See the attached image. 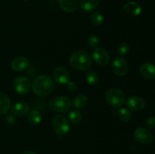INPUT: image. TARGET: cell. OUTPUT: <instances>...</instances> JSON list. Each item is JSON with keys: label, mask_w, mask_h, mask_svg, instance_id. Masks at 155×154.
<instances>
[{"label": "cell", "mask_w": 155, "mask_h": 154, "mask_svg": "<svg viewBox=\"0 0 155 154\" xmlns=\"http://www.w3.org/2000/svg\"><path fill=\"white\" fill-rule=\"evenodd\" d=\"M33 92L40 97H45L51 95L54 88V82L51 77L47 75H42L36 77L32 85Z\"/></svg>", "instance_id": "obj_1"}, {"label": "cell", "mask_w": 155, "mask_h": 154, "mask_svg": "<svg viewBox=\"0 0 155 154\" xmlns=\"http://www.w3.org/2000/svg\"><path fill=\"white\" fill-rule=\"evenodd\" d=\"M69 63L74 69L80 71H86L92 66V59L89 53L80 50L71 54L69 58Z\"/></svg>", "instance_id": "obj_2"}, {"label": "cell", "mask_w": 155, "mask_h": 154, "mask_svg": "<svg viewBox=\"0 0 155 154\" xmlns=\"http://www.w3.org/2000/svg\"><path fill=\"white\" fill-rule=\"evenodd\" d=\"M48 107L52 111L56 113H66L71 107V101L68 97L57 96L51 99Z\"/></svg>", "instance_id": "obj_3"}, {"label": "cell", "mask_w": 155, "mask_h": 154, "mask_svg": "<svg viewBox=\"0 0 155 154\" xmlns=\"http://www.w3.org/2000/svg\"><path fill=\"white\" fill-rule=\"evenodd\" d=\"M106 101L113 107H120L125 103L126 95L122 90L117 88H110L105 94Z\"/></svg>", "instance_id": "obj_4"}, {"label": "cell", "mask_w": 155, "mask_h": 154, "mask_svg": "<svg viewBox=\"0 0 155 154\" xmlns=\"http://www.w3.org/2000/svg\"><path fill=\"white\" fill-rule=\"evenodd\" d=\"M52 128L54 132L58 135H65L71 128L70 122L63 115L57 114L54 116L52 120Z\"/></svg>", "instance_id": "obj_5"}, {"label": "cell", "mask_w": 155, "mask_h": 154, "mask_svg": "<svg viewBox=\"0 0 155 154\" xmlns=\"http://www.w3.org/2000/svg\"><path fill=\"white\" fill-rule=\"evenodd\" d=\"M14 89L21 95H27L30 91L32 88L30 79L25 76H18L13 82Z\"/></svg>", "instance_id": "obj_6"}, {"label": "cell", "mask_w": 155, "mask_h": 154, "mask_svg": "<svg viewBox=\"0 0 155 154\" xmlns=\"http://www.w3.org/2000/svg\"><path fill=\"white\" fill-rule=\"evenodd\" d=\"M134 138L142 144H150L154 140V135L148 129L141 127L135 131Z\"/></svg>", "instance_id": "obj_7"}, {"label": "cell", "mask_w": 155, "mask_h": 154, "mask_svg": "<svg viewBox=\"0 0 155 154\" xmlns=\"http://www.w3.org/2000/svg\"><path fill=\"white\" fill-rule=\"evenodd\" d=\"M53 80L58 85H65L69 82L70 72L64 66H58L53 71Z\"/></svg>", "instance_id": "obj_8"}, {"label": "cell", "mask_w": 155, "mask_h": 154, "mask_svg": "<svg viewBox=\"0 0 155 154\" xmlns=\"http://www.w3.org/2000/svg\"><path fill=\"white\" fill-rule=\"evenodd\" d=\"M111 69L114 73L119 76H124L128 72V65L125 59L117 57L112 61Z\"/></svg>", "instance_id": "obj_9"}, {"label": "cell", "mask_w": 155, "mask_h": 154, "mask_svg": "<svg viewBox=\"0 0 155 154\" xmlns=\"http://www.w3.org/2000/svg\"><path fill=\"white\" fill-rule=\"evenodd\" d=\"M92 58L94 61L100 66H106L110 62V55L102 48H95L92 51Z\"/></svg>", "instance_id": "obj_10"}, {"label": "cell", "mask_w": 155, "mask_h": 154, "mask_svg": "<svg viewBox=\"0 0 155 154\" xmlns=\"http://www.w3.org/2000/svg\"><path fill=\"white\" fill-rule=\"evenodd\" d=\"M127 107L132 111H140L145 107V101L139 96H131L127 99Z\"/></svg>", "instance_id": "obj_11"}, {"label": "cell", "mask_w": 155, "mask_h": 154, "mask_svg": "<svg viewBox=\"0 0 155 154\" xmlns=\"http://www.w3.org/2000/svg\"><path fill=\"white\" fill-rule=\"evenodd\" d=\"M29 65H30L29 59L23 56L15 57L11 62V67L16 72H21L23 70H25L27 68H28Z\"/></svg>", "instance_id": "obj_12"}, {"label": "cell", "mask_w": 155, "mask_h": 154, "mask_svg": "<svg viewBox=\"0 0 155 154\" xmlns=\"http://www.w3.org/2000/svg\"><path fill=\"white\" fill-rule=\"evenodd\" d=\"M139 72L144 79L148 80L155 79V64L145 63L140 66Z\"/></svg>", "instance_id": "obj_13"}, {"label": "cell", "mask_w": 155, "mask_h": 154, "mask_svg": "<svg viewBox=\"0 0 155 154\" xmlns=\"http://www.w3.org/2000/svg\"><path fill=\"white\" fill-rule=\"evenodd\" d=\"M124 11L128 15L136 17L142 12V7L136 2H129L124 5Z\"/></svg>", "instance_id": "obj_14"}, {"label": "cell", "mask_w": 155, "mask_h": 154, "mask_svg": "<svg viewBox=\"0 0 155 154\" xmlns=\"http://www.w3.org/2000/svg\"><path fill=\"white\" fill-rule=\"evenodd\" d=\"M61 8L67 13H72L77 10L79 0H58Z\"/></svg>", "instance_id": "obj_15"}, {"label": "cell", "mask_w": 155, "mask_h": 154, "mask_svg": "<svg viewBox=\"0 0 155 154\" xmlns=\"http://www.w3.org/2000/svg\"><path fill=\"white\" fill-rule=\"evenodd\" d=\"M30 110V106L25 102H19L12 107V113L15 116L22 117L26 116Z\"/></svg>", "instance_id": "obj_16"}, {"label": "cell", "mask_w": 155, "mask_h": 154, "mask_svg": "<svg viewBox=\"0 0 155 154\" xmlns=\"http://www.w3.org/2000/svg\"><path fill=\"white\" fill-rule=\"evenodd\" d=\"M100 0H80V6L85 12H92L95 10L99 4Z\"/></svg>", "instance_id": "obj_17"}, {"label": "cell", "mask_w": 155, "mask_h": 154, "mask_svg": "<svg viewBox=\"0 0 155 154\" xmlns=\"http://www.w3.org/2000/svg\"><path fill=\"white\" fill-rule=\"evenodd\" d=\"M11 107V100L5 93L0 92V116L7 113Z\"/></svg>", "instance_id": "obj_18"}, {"label": "cell", "mask_w": 155, "mask_h": 154, "mask_svg": "<svg viewBox=\"0 0 155 154\" xmlns=\"http://www.w3.org/2000/svg\"><path fill=\"white\" fill-rule=\"evenodd\" d=\"M42 120V114L37 110H33L27 116V121L31 125H37Z\"/></svg>", "instance_id": "obj_19"}, {"label": "cell", "mask_w": 155, "mask_h": 154, "mask_svg": "<svg viewBox=\"0 0 155 154\" xmlns=\"http://www.w3.org/2000/svg\"><path fill=\"white\" fill-rule=\"evenodd\" d=\"M74 107L77 110L83 108L88 104V98L85 95H79L74 99Z\"/></svg>", "instance_id": "obj_20"}, {"label": "cell", "mask_w": 155, "mask_h": 154, "mask_svg": "<svg viewBox=\"0 0 155 154\" xmlns=\"http://www.w3.org/2000/svg\"><path fill=\"white\" fill-rule=\"evenodd\" d=\"M86 79L88 84L91 85H96L99 82V77H98V74L93 70L88 71L86 75Z\"/></svg>", "instance_id": "obj_21"}, {"label": "cell", "mask_w": 155, "mask_h": 154, "mask_svg": "<svg viewBox=\"0 0 155 154\" xmlns=\"http://www.w3.org/2000/svg\"><path fill=\"white\" fill-rule=\"evenodd\" d=\"M117 116L120 120L124 122H129V121H130V119L132 118V115L130 110L127 108H124H124L120 109L117 113Z\"/></svg>", "instance_id": "obj_22"}, {"label": "cell", "mask_w": 155, "mask_h": 154, "mask_svg": "<svg viewBox=\"0 0 155 154\" xmlns=\"http://www.w3.org/2000/svg\"><path fill=\"white\" fill-rule=\"evenodd\" d=\"M90 20L92 24L95 26H99L102 24L103 21H104V17H103L102 14L100 13L99 11H94L91 14Z\"/></svg>", "instance_id": "obj_23"}, {"label": "cell", "mask_w": 155, "mask_h": 154, "mask_svg": "<svg viewBox=\"0 0 155 154\" xmlns=\"http://www.w3.org/2000/svg\"><path fill=\"white\" fill-rule=\"evenodd\" d=\"M68 119L73 124H77L82 120V115L77 110H72L68 113Z\"/></svg>", "instance_id": "obj_24"}, {"label": "cell", "mask_w": 155, "mask_h": 154, "mask_svg": "<svg viewBox=\"0 0 155 154\" xmlns=\"http://www.w3.org/2000/svg\"><path fill=\"white\" fill-rule=\"evenodd\" d=\"M130 51V46L126 42H122L117 47V53L121 56H124L127 54V53Z\"/></svg>", "instance_id": "obj_25"}, {"label": "cell", "mask_w": 155, "mask_h": 154, "mask_svg": "<svg viewBox=\"0 0 155 154\" xmlns=\"http://www.w3.org/2000/svg\"><path fill=\"white\" fill-rule=\"evenodd\" d=\"M87 42L89 46L92 47V48H95L99 45V39H98V36H96L95 35H91V36H89L88 37Z\"/></svg>", "instance_id": "obj_26"}, {"label": "cell", "mask_w": 155, "mask_h": 154, "mask_svg": "<svg viewBox=\"0 0 155 154\" xmlns=\"http://www.w3.org/2000/svg\"><path fill=\"white\" fill-rule=\"evenodd\" d=\"M145 126L149 129H153L155 128V116H149L145 121Z\"/></svg>", "instance_id": "obj_27"}, {"label": "cell", "mask_w": 155, "mask_h": 154, "mask_svg": "<svg viewBox=\"0 0 155 154\" xmlns=\"http://www.w3.org/2000/svg\"><path fill=\"white\" fill-rule=\"evenodd\" d=\"M67 88L70 92H74L77 91V85L75 82L74 81H69L67 83Z\"/></svg>", "instance_id": "obj_28"}, {"label": "cell", "mask_w": 155, "mask_h": 154, "mask_svg": "<svg viewBox=\"0 0 155 154\" xmlns=\"http://www.w3.org/2000/svg\"><path fill=\"white\" fill-rule=\"evenodd\" d=\"M21 154H36V153L35 152H33V151L28 150V151H25V152H22Z\"/></svg>", "instance_id": "obj_29"}, {"label": "cell", "mask_w": 155, "mask_h": 154, "mask_svg": "<svg viewBox=\"0 0 155 154\" xmlns=\"http://www.w3.org/2000/svg\"><path fill=\"white\" fill-rule=\"evenodd\" d=\"M23 1H25V2H27V1H29V0H23Z\"/></svg>", "instance_id": "obj_30"}]
</instances>
